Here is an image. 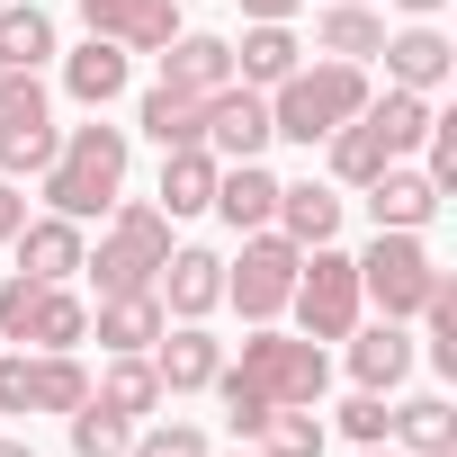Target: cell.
I'll use <instances>...</instances> for the list:
<instances>
[{
	"label": "cell",
	"instance_id": "cell-1",
	"mask_svg": "<svg viewBox=\"0 0 457 457\" xmlns=\"http://www.w3.org/2000/svg\"><path fill=\"white\" fill-rule=\"evenodd\" d=\"M126 162H135V135L108 126V108H90V126H63L54 162L37 170V179H46V215H72V224L108 215V206L126 197Z\"/></svg>",
	"mask_w": 457,
	"mask_h": 457
},
{
	"label": "cell",
	"instance_id": "cell-2",
	"mask_svg": "<svg viewBox=\"0 0 457 457\" xmlns=\"http://www.w3.org/2000/svg\"><path fill=\"white\" fill-rule=\"evenodd\" d=\"M368 108V63H296L278 90H270V135H287V144H323L332 126H350Z\"/></svg>",
	"mask_w": 457,
	"mask_h": 457
},
{
	"label": "cell",
	"instance_id": "cell-3",
	"mask_svg": "<svg viewBox=\"0 0 457 457\" xmlns=\"http://www.w3.org/2000/svg\"><path fill=\"white\" fill-rule=\"evenodd\" d=\"M162 261H170V215L153 197H117L108 206V234H99V252L81 270L99 278V296H126V287H153Z\"/></svg>",
	"mask_w": 457,
	"mask_h": 457
},
{
	"label": "cell",
	"instance_id": "cell-4",
	"mask_svg": "<svg viewBox=\"0 0 457 457\" xmlns=\"http://www.w3.org/2000/svg\"><path fill=\"white\" fill-rule=\"evenodd\" d=\"M261 403H323V386H332V359H323V341H305V332H252L243 341V359H224Z\"/></svg>",
	"mask_w": 457,
	"mask_h": 457
},
{
	"label": "cell",
	"instance_id": "cell-5",
	"mask_svg": "<svg viewBox=\"0 0 457 457\" xmlns=\"http://www.w3.org/2000/svg\"><path fill=\"white\" fill-rule=\"evenodd\" d=\"M430 278H439V261H430L421 234H377L359 252V305H377L386 323H412L421 296H430Z\"/></svg>",
	"mask_w": 457,
	"mask_h": 457
},
{
	"label": "cell",
	"instance_id": "cell-6",
	"mask_svg": "<svg viewBox=\"0 0 457 457\" xmlns=\"http://www.w3.org/2000/svg\"><path fill=\"white\" fill-rule=\"evenodd\" d=\"M296 270H305V252L278 224H261V234H243V261L224 270V305H243V323H278L296 296Z\"/></svg>",
	"mask_w": 457,
	"mask_h": 457
},
{
	"label": "cell",
	"instance_id": "cell-7",
	"mask_svg": "<svg viewBox=\"0 0 457 457\" xmlns=\"http://www.w3.org/2000/svg\"><path fill=\"white\" fill-rule=\"evenodd\" d=\"M63 126H54V99L37 72H0V179H37L54 162Z\"/></svg>",
	"mask_w": 457,
	"mask_h": 457
},
{
	"label": "cell",
	"instance_id": "cell-8",
	"mask_svg": "<svg viewBox=\"0 0 457 457\" xmlns=\"http://www.w3.org/2000/svg\"><path fill=\"white\" fill-rule=\"evenodd\" d=\"M296 323H305V341H350L359 332V261L350 252H332V243H314L305 252V270H296Z\"/></svg>",
	"mask_w": 457,
	"mask_h": 457
},
{
	"label": "cell",
	"instance_id": "cell-9",
	"mask_svg": "<svg viewBox=\"0 0 457 457\" xmlns=\"http://www.w3.org/2000/svg\"><path fill=\"white\" fill-rule=\"evenodd\" d=\"M197 144H206L215 162H261V153H270V90H252V81H224V90L206 99V126H197Z\"/></svg>",
	"mask_w": 457,
	"mask_h": 457
},
{
	"label": "cell",
	"instance_id": "cell-10",
	"mask_svg": "<svg viewBox=\"0 0 457 457\" xmlns=\"http://www.w3.org/2000/svg\"><path fill=\"white\" fill-rule=\"evenodd\" d=\"M81 28L126 54H162L179 37V0H81Z\"/></svg>",
	"mask_w": 457,
	"mask_h": 457
},
{
	"label": "cell",
	"instance_id": "cell-11",
	"mask_svg": "<svg viewBox=\"0 0 457 457\" xmlns=\"http://www.w3.org/2000/svg\"><path fill=\"white\" fill-rule=\"evenodd\" d=\"M153 296H162V314H179V323H206V314L224 305V261H215L206 243H170V261H162Z\"/></svg>",
	"mask_w": 457,
	"mask_h": 457
},
{
	"label": "cell",
	"instance_id": "cell-12",
	"mask_svg": "<svg viewBox=\"0 0 457 457\" xmlns=\"http://www.w3.org/2000/svg\"><path fill=\"white\" fill-rule=\"evenodd\" d=\"M377 54H386V90H421V99H439V90H448V72H457V46H448L430 19H412V28H403V37H386Z\"/></svg>",
	"mask_w": 457,
	"mask_h": 457
},
{
	"label": "cell",
	"instance_id": "cell-13",
	"mask_svg": "<svg viewBox=\"0 0 457 457\" xmlns=\"http://www.w3.org/2000/svg\"><path fill=\"white\" fill-rule=\"evenodd\" d=\"M144 359H153L162 395H206V386H215V368H224V341H215L206 323H162V341H153Z\"/></svg>",
	"mask_w": 457,
	"mask_h": 457
},
{
	"label": "cell",
	"instance_id": "cell-14",
	"mask_svg": "<svg viewBox=\"0 0 457 457\" xmlns=\"http://www.w3.org/2000/svg\"><path fill=\"white\" fill-rule=\"evenodd\" d=\"M10 252H19V270L28 278H46V287H72V270L90 261V234L72 215H28L19 234H10Z\"/></svg>",
	"mask_w": 457,
	"mask_h": 457
},
{
	"label": "cell",
	"instance_id": "cell-15",
	"mask_svg": "<svg viewBox=\"0 0 457 457\" xmlns=\"http://www.w3.org/2000/svg\"><path fill=\"white\" fill-rule=\"evenodd\" d=\"M341 215H350V197L332 188V179H278V234L296 243V252H314V243H332L341 234Z\"/></svg>",
	"mask_w": 457,
	"mask_h": 457
},
{
	"label": "cell",
	"instance_id": "cell-16",
	"mask_svg": "<svg viewBox=\"0 0 457 457\" xmlns=\"http://www.w3.org/2000/svg\"><path fill=\"white\" fill-rule=\"evenodd\" d=\"M368 215H377V234H421V224L439 215V188H430V170H403V162H386V170L368 179Z\"/></svg>",
	"mask_w": 457,
	"mask_h": 457
},
{
	"label": "cell",
	"instance_id": "cell-17",
	"mask_svg": "<svg viewBox=\"0 0 457 457\" xmlns=\"http://www.w3.org/2000/svg\"><path fill=\"white\" fill-rule=\"evenodd\" d=\"M162 296L153 287H126V296H99V314H90V332H99V350L108 359H135V350H153L162 341Z\"/></svg>",
	"mask_w": 457,
	"mask_h": 457
},
{
	"label": "cell",
	"instance_id": "cell-18",
	"mask_svg": "<svg viewBox=\"0 0 457 457\" xmlns=\"http://www.w3.org/2000/svg\"><path fill=\"white\" fill-rule=\"evenodd\" d=\"M234 234H261V224L278 215V170H261V162H224L215 170V197H206Z\"/></svg>",
	"mask_w": 457,
	"mask_h": 457
},
{
	"label": "cell",
	"instance_id": "cell-19",
	"mask_svg": "<svg viewBox=\"0 0 457 457\" xmlns=\"http://www.w3.org/2000/svg\"><path fill=\"white\" fill-rule=\"evenodd\" d=\"M162 81L188 90V99H215L224 81H234V46H224V37H188V28H179V37L162 46Z\"/></svg>",
	"mask_w": 457,
	"mask_h": 457
},
{
	"label": "cell",
	"instance_id": "cell-20",
	"mask_svg": "<svg viewBox=\"0 0 457 457\" xmlns=\"http://www.w3.org/2000/svg\"><path fill=\"white\" fill-rule=\"evenodd\" d=\"M296 63H305V46H296V28H287V19H252V28H243V46H234V81H252V90H278Z\"/></svg>",
	"mask_w": 457,
	"mask_h": 457
},
{
	"label": "cell",
	"instance_id": "cell-21",
	"mask_svg": "<svg viewBox=\"0 0 457 457\" xmlns=\"http://www.w3.org/2000/svg\"><path fill=\"white\" fill-rule=\"evenodd\" d=\"M126 72H135V54H126V46H108V37H90V46H72V54H63V90H72L81 108L126 99Z\"/></svg>",
	"mask_w": 457,
	"mask_h": 457
},
{
	"label": "cell",
	"instance_id": "cell-22",
	"mask_svg": "<svg viewBox=\"0 0 457 457\" xmlns=\"http://www.w3.org/2000/svg\"><path fill=\"white\" fill-rule=\"evenodd\" d=\"M350 377H359L368 395H395V386L412 377V332H403V323H368V332H350Z\"/></svg>",
	"mask_w": 457,
	"mask_h": 457
},
{
	"label": "cell",
	"instance_id": "cell-23",
	"mask_svg": "<svg viewBox=\"0 0 457 457\" xmlns=\"http://www.w3.org/2000/svg\"><path fill=\"white\" fill-rule=\"evenodd\" d=\"M215 170H224V162H215L206 144H170V153H162V197H153V206H162V215H206Z\"/></svg>",
	"mask_w": 457,
	"mask_h": 457
},
{
	"label": "cell",
	"instance_id": "cell-24",
	"mask_svg": "<svg viewBox=\"0 0 457 457\" xmlns=\"http://www.w3.org/2000/svg\"><path fill=\"white\" fill-rule=\"evenodd\" d=\"M90 403H108V412H126V421H144V412H162L170 395H162V377H153V359L135 350V359H108V368L90 377Z\"/></svg>",
	"mask_w": 457,
	"mask_h": 457
},
{
	"label": "cell",
	"instance_id": "cell-25",
	"mask_svg": "<svg viewBox=\"0 0 457 457\" xmlns=\"http://www.w3.org/2000/svg\"><path fill=\"white\" fill-rule=\"evenodd\" d=\"M314 46H323L332 63H368V54L386 46V19L368 10V0H332V10L314 19Z\"/></svg>",
	"mask_w": 457,
	"mask_h": 457
},
{
	"label": "cell",
	"instance_id": "cell-26",
	"mask_svg": "<svg viewBox=\"0 0 457 457\" xmlns=\"http://www.w3.org/2000/svg\"><path fill=\"white\" fill-rule=\"evenodd\" d=\"M386 439H395L403 457H430V448H457V403H448V395H412V403H395Z\"/></svg>",
	"mask_w": 457,
	"mask_h": 457
},
{
	"label": "cell",
	"instance_id": "cell-27",
	"mask_svg": "<svg viewBox=\"0 0 457 457\" xmlns=\"http://www.w3.org/2000/svg\"><path fill=\"white\" fill-rule=\"evenodd\" d=\"M54 54V19L37 0H0V72H37Z\"/></svg>",
	"mask_w": 457,
	"mask_h": 457
},
{
	"label": "cell",
	"instance_id": "cell-28",
	"mask_svg": "<svg viewBox=\"0 0 457 457\" xmlns=\"http://www.w3.org/2000/svg\"><path fill=\"white\" fill-rule=\"evenodd\" d=\"M135 126L170 153V144H197V126H206V99H188V90H170V81H153L144 90V108H135Z\"/></svg>",
	"mask_w": 457,
	"mask_h": 457
},
{
	"label": "cell",
	"instance_id": "cell-29",
	"mask_svg": "<svg viewBox=\"0 0 457 457\" xmlns=\"http://www.w3.org/2000/svg\"><path fill=\"white\" fill-rule=\"evenodd\" d=\"M359 117H368V126H377V135H386V153H395V162H403V153H412V144H421V135H430V117H439V108H430V99H421V90H386V99H377V90H368V108H359Z\"/></svg>",
	"mask_w": 457,
	"mask_h": 457
},
{
	"label": "cell",
	"instance_id": "cell-30",
	"mask_svg": "<svg viewBox=\"0 0 457 457\" xmlns=\"http://www.w3.org/2000/svg\"><path fill=\"white\" fill-rule=\"evenodd\" d=\"M323 144H332V188H368V179H377V170L395 162V153H386V135H377L368 117H350V126H332Z\"/></svg>",
	"mask_w": 457,
	"mask_h": 457
},
{
	"label": "cell",
	"instance_id": "cell-31",
	"mask_svg": "<svg viewBox=\"0 0 457 457\" xmlns=\"http://www.w3.org/2000/svg\"><path fill=\"white\" fill-rule=\"evenodd\" d=\"M252 457H323V412L314 403H270V421L252 430Z\"/></svg>",
	"mask_w": 457,
	"mask_h": 457
},
{
	"label": "cell",
	"instance_id": "cell-32",
	"mask_svg": "<svg viewBox=\"0 0 457 457\" xmlns=\"http://www.w3.org/2000/svg\"><path fill=\"white\" fill-rule=\"evenodd\" d=\"M46 278H28V270H10V278H0V341H10V350H28L37 341V323H46Z\"/></svg>",
	"mask_w": 457,
	"mask_h": 457
},
{
	"label": "cell",
	"instance_id": "cell-33",
	"mask_svg": "<svg viewBox=\"0 0 457 457\" xmlns=\"http://www.w3.org/2000/svg\"><path fill=\"white\" fill-rule=\"evenodd\" d=\"M63 421H72V457H126V439H135V421L108 412V403H81V412H63Z\"/></svg>",
	"mask_w": 457,
	"mask_h": 457
},
{
	"label": "cell",
	"instance_id": "cell-34",
	"mask_svg": "<svg viewBox=\"0 0 457 457\" xmlns=\"http://www.w3.org/2000/svg\"><path fill=\"white\" fill-rule=\"evenodd\" d=\"M81 341H90V305H81L72 287H54V296H46V323H37L28 350H81Z\"/></svg>",
	"mask_w": 457,
	"mask_h": 457
},
{
	"label": "cell",
	"instance_id": "cell-35",
	"mask_svg": "<svg viewBox=\"0 0 457 457\" xmlns=\"http://www.w3.org/2000/svg\"><path fill=\"white\" fill-rule=\"evenodd\" d=\"M206 395L224 403V430H234V439H252V430L270 421V403H261V395H252V386H243L234 368H215V386H206Z\"/></svg>",
	"mask_w": 457,
	"mask_h": 457
},
{
	"label": "cell",
	"instance_id": "cell-36",
	"mask_svg": "<svg viewBox=\"0 0 457 457\" xmlns=\"http://www.w3.org/2000/svg\"><path fill=\"white\" fill-rule=\"evenodd\" d=\"M126 457H206V430H188V421H153L144 439H126Z\"/></svg>",
	"mask_w": 457,
	"mask_h": 457
},
{
	"label": "cell",
	"instance_id": "cell-37",
	"mask_svg": "<svg viewBox=\"0 0 457 457\" xmlns=\"http://www.w3.org/2000/svg\"><path fill=\"white\" fill-rule=\"evenodd\" d=\"M386 421H395V403H386V395H368V386L341 403V430H350L359 448H377V439H386Z\"/></svg>",
	"mask_w": 457,
	"mask_h": 457
},
{
	"label": "cell",
	"instance_id": "cell-38",
	"mask_svg": "<svg viewBox=\"0 0 457 457\" xmlns=\"http://www.w3.org/2000/svg\"><path fill=\"white\" fill-rule=\"evenodd\" d=\"M421 144H430V188L448 197V188H457V117H430V135H421Z\"/></svg>",
	"mask_w": 457,
	"mask_h": 457
},
{
	"label": "cell",
	"instance_id": "cell-39",
	"mask_svg": "<svg viewBox=\"0 0 457 457\" xmlns=\"http://www.w3.org/2000/svg\"><path fill=\"white\" fill-rule=\"evenodd\" d=\"M19 224H28V188H19V179H0V252H10Z\"/></svg>",
	"mask_w": 457,
	"mask_h": 457
},
{
	"label": "cell",
	"instance_id": "cell-40",
	"mask_svg": "<svg viewBox=\"0 0 457 457\" xmlns=\"http://www.w3.org/2000/svg\"><path fill=\"white\" fill-rule=\"evenodd\" d=\"M305 0H243V19H296Z\"/></svg>",
	"mask_w": 457,
	"mask_h": 457
},
{
	"label": "cell",
	"instance_id": "cell-41",
	"mask_svg": "<svg viewBox=\"0 0 457 457\" xmlns=\"http://www.w3.org/2000/svg\"><path fill=\"white\" fill-rule=\"evenodd\" d=\"M395 10H412V19H439V10H448V0H395Z\"/></svg>",
	"mask_w": 457,
	"mask_h": 457
},
{
	"label": "cell",
	"instance_id": "cell-42",
	"mask_svg": "<svg viewBox=\"0 0 457 457\" xmlns=\"http://www.w3.org/2000/svg\"><path fill=\"white\" fill-rule=\"evenodd\" d=\"M0 457H37V448H28V439H0Z\"/></svg>",
	"mask_w": 457,
	"mask_h": 457
},
{
	"label": "cell",
	"instance_id": "cell-43",
	"mask_svg": "<svg viewBox=\"0 0 457 457\" xmlns=\"http://www.w3.org/2000/svg\"><path fill=\"white\" fill-rule=\"evenodd\" d=\"M359 457H403V448H395V439H377V448H359Z\"/></svg>",
	"mask_w": 457,
	"mask_h": 457
},
{
	"label": "cell",
	"instance_id": "cell-44",
	"mask_svg": "<svg viewBox=\"0 0 457 457\" xmlns=\"http://www.w3.org/2000/svg\"><path fill=\"white\" fill-rule=\"evenodd\" d=\"M430 457H457V448H430Z\"/></svg>",
	"mask_w": 457,
	"mask_h": 457
}]
</instances>
